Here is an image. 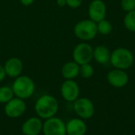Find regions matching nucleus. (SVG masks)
<instances>
[{
  "instance_id": "nucleus-1",
  "label": "nucleus",
  "mask_w": 135,
  "mask_h": 135,
  "mask_svg": "<svg viewBox=\"0 0 135 135\" xmlns=\"http://www.w3.org/2000/svg\"><path fill=\"white\" fill-rule=\"evenodd\" d=\"M59 109L57 99L51 95H43L36 102L35 111L37 115L42 119H47L54 117Z\"/></svg>"
},
{
  "instance_id": "nucleus-2",
  "label": "nucleus",
  "mask_w": 135,
  "mask_h": 135,
  "mask_svg": "<svg viewBox=\"0 0 135 135\" xmlns=\"http://www.w3.org/2000/svg\"><path fill=\"white\" fill-rule=\"evenodd\" d=\"M133 53L127 48L118 47L111 53L110 62L115 69L127 70L134 63Z\"/></svg>"
},
{
  "instance_id": "nucleus-3",
  "label": "nucleus",
  "mask_w": 135,
  "mask_h": 135,
  "mask_svg": "<svg viewBox=\"0 0 135 135\" xmlns=\"http://www.w3.org/2000/svg\"><path fill=\"white\" fill-rule=\"evenodd\" d=\"M12 89L14 95L20 99L29 98L35 91L34 81L28 76H18L14 80Z\"/></svg>"
},
{
  "instance_id": "nucleus-4",
  "label": "nucleus",
  "mask_w": 135,
  "mask_h": 135,
  "mask_svg": "<svg viewBox=\"0 0 135 135\" xmlns=\"http://www.w3.org/2000/svg\"><path fill=\"white\" fill-rule=\"evenodd\" d=\"M74 35L80 40L89 41L93 40L97 33V25L90 19L78 21L74 27Z\"/></svg>"
},
{
  "instance_id": "nucleus-5",
  "label": "nucleus",
  "mask_w": 135,
  "mask_h": 135,
  "mask_svg": "<svg viewBox=\"0 0 135 135\" xmlns=\"http://www.w3.org/2000/svg\"><path fill=\"white\" fill-rule=\"evenodd\" d=\"M73 59L78 65L90 63L93 59V47L88 43L78 44L73 51Z\"/></svg>"
},
{
  "instance_id": "nucleus-6",
  "label": "nucleus",
  "mask_w": 135,
  "mask_h": 135,
  "mask_svg": "<svg viewBox=\"0 0 135 135\" xmlns=\"http://www.w3.org/2000/svg\"><path fill=\"white\" fill-rule=\"evenodd\" d=\"M74 108L77 115L84 119L92 118L95 112V108L91 100L86 97L78 98L74 101Z\"/></svg>"
},
{
  "instance_id": "nucleus-7",
  "label": "nucleus",
  "mask_w": 135,
  "mask_h": 135,
  "mask_svg": "<svg viewBox=\"0 0 135 135\" xmlns=\"http://www.w3.org/2000/svg\"><path fill=\"white\" fill-rule=\"evenodd\" d=\"M43 132L44 135H66V129L64 122L57 117L46 119L43 124Z\"/></svg>"
},
{
  "instance_id": "nucleus-8",
  "label": "nucleus",
  "mask_w": 135,
  "mask_h": 135,
  "mask_svg": "<svg viewBox=\"0 0 135 135\" xmlns=\"http://www.w3.org/2000/svg\"><path fill=\"white\" fill-rule=\"evenodd\" d=\"M60 92L65 100L68 102H73L78 99L80 94V88L75 81L66 80L61 85Z\"/></svg>"
},
{
  "instance_id": "nucleus-9",
  "label": "nucleus",
  "mask_w": 135,
  "mask_h": 135,
  "mask_svg": "<svg viewBox=\"0 0 135 135\" xmlns=\"http://www.w3.org/2000/svg\"><path fill=\"white\" fill-rule=\"evenodd\" d=\"M6 115L9 118H18L26 111V104L24 100L20 98H13L6 103L4 108Z\"/></svg>"
},
{
  "instance_id": "nucleus-10",
  "label": "nucleus",
  "mask_w": 135,
  "mask_h": 135,
  "mask_svg": "<svg viewBox=\"0 0 135 135\" xmlns=\"http://www.w3.org/2000/svg\"><path fill=\"white\" fill-rule=\"evenodd\" d=\"M89 19L97 23L105 19L107 13V6L102 0H93L88 8Z\"/></svg>"
},
{
  "instance_id": "nucleus-11",
  "label": "nucleus",
  "mask_w": 135,
  "mask_h": 135,
  "mask_svg": "<svg viewBox=\"0 0 135 135\" xmlns=\"http://www.w3.org/2000/svg\"><path fill=\"white\" fill-rule=\"evenodd\" d=\"M107 80L112 87L120 89L125 87L129 82L128 74L123 70L115 69L108 72Z\"/></svg>"
},
{
  "instance_id": "nucleus-12",
  "label": "nucleus",
  "mask_w": 135,
  "mask_h": 135,
  "mask_svg": "<svg viewBox=\"0 0 135 135\" xmlns=\"http://www.w3.org/2000/svg\"><path fill=\"white\" fill-rule=\"evenodd\" d=\"M4 70L7 76L16 78L20 76L22 72L23 63L20 59L17 57H12L6 62L4 65Z\"/></svg>"
},
{
  "instance_id": "nucleus-13",
  "label": "nucleus",
  "mask_w": 135,
  "mask_h": 135,
  "mask_svg": "<svg viewBox=\"0 0 135 135\" xmlns=\"http://www.w3.org/2000/svg\"><path fill=\"white\" fill-rule=\"evenodd\" d=\"M43 130V123L39 118L32 117L27 119L21 127V131L25 135H38Z\"/></svg>"
},
{
  "instance_id": "nucleus-14",
  "label": "nucleus",
  "mask_w": 135,
  "mask_h": 135,
  "mask_svg": "<svg viewBox=\"0 0 135 135\" xmlns=\"http://www.w3.org/2000/svg\"><path fill=\"white\" fill-rule=\"evenodd\" d=\"M66 129L68 135H85L87 126L81 119H72L66 123Z\"/></svg>"
},
{
  "instance_id": "nucleus-15",
  "label": "nucleus",
  "mask_w": 135,
  "mask_h": 135,
  "mask_svg": "<svg viewBox=\"0 0 135 135\" xmlns=\"http://www.w3.org/2000/svg\"><path fill=\"white\" fill-rule=\"evenodd\" d=\"M61 73L66 80H73L80 74V65L74 61L67 62L62 66Z\"/></svg>"
},
{
  "instance_id": "nucleus-16",
  "label": "nucleus",
  "mask_w": 135,
  "mask_h": 135,
  "mask_svg": "<svg viewBox=\"0 0 135 135\" xmlns=\"http://www.w3.org/2000/svg\"><path fill=\"white\" fill-rule=\"evenodd\" d=\"M110 58L111 52L106 46L99 45L93 48V59L99 64H107L110 62Z\"/></svg>"
},
{
  "instance_id": "nucleus-17",
  "label": "nucleus",
  "mask_w": 135,
  "mask_h": 135,
  "mask_svg": "<svg viewBox=\"0 0 135 135\" xmlns=\"http://www.w3.org/2000/svg\"><path fill=\"white\" fill-rule=\"evenodd\" d=\"M14 93L12 88L9 86L0 87V103L6 104L13 98Z\"/></svg>"
},
{
  "instance_id": "nucleus-18",
  "label": "nucleus",
  "mask_w": 135,
  "mask_h": 135,
  "mask_svg": "<svg viewBox=\"0 0 135 135\" xmlns=\"http://www.w3.org/2000/svg\"><path fill=\"white\" fill-rule=\"evenodd\" d=\"M125 28L132 32H135V10L127 13L123 19Z\"/></svg>"
},
{
  "instance_id": "nucleus-19",
  "label": "nucleus",
  "mask_w": 135,
  "mask_h": 135,
  "mask_svg": "<svg viewBox=\"0 0 135 135\" xmlns=\"http://www.w3.org/2000/svg\"><path fill=\"white\" fill-rule=\"evenodd\" d=\"M97 31L101 35H108L112 31V25L111 22L106 19H104L97 23Z\"/></svg>"
},
{
  "instance_id": "nucleus-20",
  "label": "nucleus",
  "mask_w": 135,
  "mask_h": 135,
  "mask_svg": "<svg viewBox=\"0 0 135 135\" xmlns=\"http://www.w3.org/2000/svg\"><path fill=\"white\" fill-rule=\"evenodd\" d=\"M80 74L84 78H90L94 74V68L90 63L80 66Z\"/></svg>"
},
{
  "instance_id": "nucleus-21",
  "label": "nucleus",
  "mask_w": 135,
  "mask_h": 135,
  "mask_svg": "<svg viewBox=\"0 0 135 135\" xmlns=\"http://www.w3.org/2000/svg\"><path fill=\"white\" fill-rule=\"evenodd\" d=\"M122 9L128 13L135 10V0H121Z\"/></svg>"
},
{
  "instance_id": "nucleus-22",
  "label": "nucleus",
  "mask_w": 135,
  "mask_h": 135,
  "mask_svg": "<svg viewBox=\"0 0 135 135\" xmlns=\"http://www.w3.org/2000/svg\"><path fill=\"white\" fill-rule=\"evenodd\" d=\"M82 2L83 0H66V5L72 9H77L81 6Z\"/></svg>"
},
{
  "instance_id": "nucleus-23",
  "label": "nucleus",
  "mask_w": 135,
  "mask_h": 135,
  "mask_svg": "<svg viewBox=\"0 0 135 135\" xmlns=\"http://www.w3.org/2000/svg\"><path fill=\"white\" fill-rule=\"evenodd\" d=\"M6 76V74L5 70H4V66L0 65V82H2L5 79Z\"/></svg>"
},
{
  "instance_id": "nucleus-24",
  "label": "nucleus",
  "mask_w": 135,
  "mask_h": 135,
  "mask_svg": "<svg viewBox=\"0 0 135 135\" xmlns=\"http://www.w3.org/2000/svg\"><path fill=\"white\" fill-rule=\"evenodd\" d=\"M35 0H20L21 3L25 6H28L34 2Z\"/></svg>"
},
{
  "instance_id": "nucleus-25",
  "label": "nucleus",
  "mask_w": 135,
  "mask_h": 135,
  "mask_svg": "<svg viewBox=\"0 0 135 135\" xmlns=\"http://www.w3.org/2000/svg\"><path fill=\"white\" fill-rule=\"evenodd\" d=\"M56 2L59 7H63L66 6V0H56Z\"/></svg>"
},
{
  "instance_id": "nucleus-26",
  "label": "nucleus",
  "mask_w": 135,
  "mask_h": 135,
  "mask_svg": "<svg viewBox=\"0 0 135 135\" xmlns=\"http://www.w3.org/2000/svg\"><path fill=\"white\" fill-rule=\"evenodd\" d=\"M20 135H25V134H20Z\"/></svg>"
}]
</instances>
